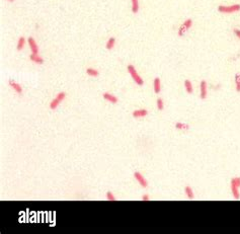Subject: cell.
Wrapping results in <instances>:
<instances>
[{"mask_svg":"<svg viewBox=\"0 0 240 234\" xmlns=\"http://www.w3.org/2000/svg\"><path fill=\"white\" fill-rule=\"evenodd\" d=\"M28 43H29V49H30V51H32V54H36V55H38L39 54V46H38V44H37L36 40L33 39V37H29Z\"/></svg>","mask_w":240,"mask_h":234,"instance_id":"cell-7","label":"cell"},{"mask_svg":"<svg viewBox=\"0 0 240 234\" xmlns=\"http://www.w3.org/2000/svg\"><path fill=\"white\" fill-rule=\"evenodd\" d=\"M218 11L221 13H234L240 11V4H232V5H219L218 6Z\"/></svg>","mask_w":240,"mask_h":234,"instance_id":"cell-2","label":"cell"},{"mask_svg":"<svg viewBox=\"0 0 240 234\" xmlns=\"http://www.w3.org/2000/svg\"><path fill=\"white\" fill-rule=\"evenodd\" d=\"M86 74L88 76H91V77H97L99 75V71L97 69L92 68V67H89V68L86 69Z\"/></svg>","mask_w":240,"mask_h":234,"instance_id":"cell-17","label":"cell"},{"mask_svg":"<svg viewBox=\"0 0 240 234\" xmlns=\"http://www.w3.org/2000/svg\"><path fill=\"white\" fill-rule=\"evenodd\" d=\"M134 177H135V179L138 181V184H139L142 188H147L148 186V181H147V179L144 177L143 176V174H141V172H139V171H135L134 172Z\"/></svg>","mask_w":240,"mask_h":234,"instance_id":"cell-5","label":"cell"},{"mask_svg":"<svg viewBox=\"0 0 240 234\" xmlns=\"http://www.w3.org/2000/svg\"><path fill=\"white\" fill-rule=\"evenodd\" d=\"M231 192H232V196L234 197L235 200H239L240 199V195H239V188L236 185L234 182L231 181Z\"/></svg>","mask_w":240,"mask_h":234,"instance_id":"cell-13","label":"cell"},{"mask_svg":"<svg viewBox=\"0 0 240 234\" xmlns=\"http://www.w3.org/2000/svg\"><path fill=\"white\" fill-rule=\"evenodd\" d=\"M127 70H128V72L130 73L132 79L135 81V83H136L137 85H139V86L143 85V84H144L143 78H142V77L139 75V73L137 72V70H136V68H135L134 65H132V64H129V65L127 66Z\"/></svg>","mask_w":240,"mask_h":234,"instance_id":"cell-1","label":"cell"},{"mask_svg":"<svg viewBox=\"0 0 240 234\" xmlns=\"http://www.w3.org/2000/svg\"><path fill=\"white\" fill-rule=\"evenodd\" d=\"M149 114L148 113V111L146 110V108H139V110H135L133 113H132V116H133L134 118H144L146 117L147 115Z\"/></svg>","mask_w":240,"mask_h":234,"instance_id":"cell-10","label":"cell"},{"mask_svg":"<svg viewBox=\"0 0 240 234\" xmlns=\"http://www.w3.org/2000/svg\"><path fill=\"white\" fill-rule=\"evenodd\" d=\"M8 85H9L10 87H11L12 89L14 90L16 93H17V94H19V96H21V94H22V87H21V85H20L19 83L15 82V81L9 80V82H8Z\"/></svg>","mask_w":240,"mask_h":234,"instance_id":"cell-9","label":"cell"},{"mask_svg":"<svg viewBox=\"0 0 240 234\" xmlns=\"http://www.w3.org/2000/svg\"><path fill=\"white\" fill-rule=\"evenodd\" d=\"M116 43H117V40L116 38H114V37H110V38L106 41V50H113L114 47L116 46Z\"/></svg>","mask_w":240,"mask_h":234,"instance_id":"cell-14","label":"cell"},{"mask_svg":"<svg viewBox=\"0 0 240 234\" xmlns=\"http://www.w3.org/2000/svg\"><path fill=\"white\" fill-rule=\"evenodd\" d=\"M106 200L107 201H116L117 200V198L114 197V195L111 193L110 191H109V192H106Z\"/></svg>","mask_w":240,"mask_h":234,"instance_id":"cell-23","label":"cell"},{"mask_svg":"<svg viewBox=\"0 0 240 234\" xmlns=\"http://www.w3.org/2000/svg\"><path fill=\"white\" fill-rule=\"evenodd\" d=\"M28 40H25V37H19L18 41H17V44H16V50L17 51H21L25 46V42Z\"/></svg>","mask_w":240,"mask_h":234,"instance_id":"cell-15","label":"cell"},{"mask_svg":"<svg viewBox=\"0 0 240 234\" xmlns=\"http://www.w3.org/2000/svg\"><path fill=\"white\" fill-rule=\"evenodd\" d=\"M184 88H185V91H187L188 94H192V92H194V86H192L191 80H188V79L184 80Z\"/></svg>","mask_w":240,"mask_h":234,"instance_id":"cell-16","label":"cell"},{"mask_svg":"<svg viewBox=\"0 0 240 234\" xmlns=\"http://www.w3.org/2000/svg\"><path fill=\"white\" fill-rule=\"evenodd\" d=\"M65 97H66V93L64 92V91H60V92L54 97V99H52V101L50 103L51 110H53V111L56 110V108L60 106V103L65 99Z\"/></svg>","mask_w":240,"mask_h":234,"instance_id":"cell-3","label":"cell"},{"mask_svg":"<svg viewBox=\"0 0 240 234\" xmlns=\"http://www.w3.org/2000/svg\"><path fill=\"white\" fill-rule=\"evenodd\" d=\"M141 200H142V201H149V200H150V197H149V195L145 194V195H143V196L141 197Z\"/></svg>","mask_w":240,"mask_h":234,"instance_id":"cell-25","label":"cell"},{"mask_svg":"<svg viewBox=\"0 0 240 234\" xmlns=\"http://www.w3.org/2000/svg\"><path fill=\"white\" fill-rule=\"evenodd\" d=\"M175 128L177 130H188L190 129V125L182 123V122H177V123H175Z\"/></svg>","mask_w":240,"mask_h":234,"instance_id":"cell-20","label":"cell"},{"mask_svg":"<svg viewBox=\"0 0 240 234\" xmlns=\"http://www.w3.org/2000/svg\"><path fill=\"white\" fill-rule=\"evenodd\" d=\"M103 99H106V101H109V103H113V104H116V103H118V101H119V98H118L116 96H114V94L110 92H107V91L103 93Z\"/></svg>","mask_w":240,"mask_h":234,"instance_id":"cell-8","label":"cell"},{"mask_svg":"<svg viewBox=\"0 0 240 234\" xmlns=\"http://www.w3.org/2000/svg\"><path fill=\"white\" fill-rule=\"evenodd\" d=\"M153 88H154V92L158 94L161 91V81L159 77H155L153 81Z\"/></svg>","mask_w":240,"mask_h":234,"instance_id":"cell-12","label":"cell"},{"mask_svg":"<svg viewBox=\"0 0 240 234\" xmlns=\"http://www.w3.org/2000/svg\"><path fill=\"white\" fill-rule=\"evenodd\" d=\"M156 106H157L158 111H163V108H164V101H163V99H162V98H160V97L157 98V100H156Z\"/></svg>","mask_w":240,"mask_h":234,"instance_id":"cell-22","label":"cell"},{"mask_svg":"<svg viewBox=\"0 0 240 234\" xmlns=\"http://www.w3.org/2000/svg\"><path fill=\"white\" fill-rule=\"evenodd\" d=\"M7 1H9V2H13L14 0H7Z\"/></svg>","mask_w":240,"mask_h":234,"instance_id":"cell-27","label":"cell"},{"mask_svg":"<svg viewBox=\"0 0 240 234\" xmlns=\"http://www.w3.org/2000/svg\"><path fill=\"white\" fill-rule=\"evenodd\" d=\"M234 80H235V88H236V91H237V92H240V74H239V73H236V74H235Z\"/></svg>","mask_w":240,"mask_h":234,"instance_id":"cell-21","label":"cell"},{"mask_svg":"<svg viewBox=\"0 0 240 234\" xmlns=\"http://www.w3.org/2000/svg\"><path fill=\"white\" fill-rule=\"evenodd\" d=\"M233 33H234V35L237 37L238 39H240V29H235L234 30H233Z\"/></svg>","mask_w":240,"mask_h":234,"instance_id":"cell-26","label":"cell"},{"mask_svg":"<svg viewBox=\"0 0 240 234\" xmlns=\"http://www.w3.org/2000/svg\"><path fill=\"white\" fill-rule=\"evenodd\" d=\"M184 193H185V195H187L188 199H190V200L194 199L195 195H194V191H192V186H190V185L185 186V188H184Z\"/></svg>","mask_w":240,"mask_h":234,"instance_id":"cell-18","label":"cell"},{"mask_svg":"<svg viewBox=\"0 0 240 234\" xmlns=\"http://www.w3.org/2000/svg\"><path fill=\"white\" fill-rule=\"evenodd\" d=\"M232 182H234V184L238 186V188H240V177H234L231 179Z\"/></svg>","mask_w":240,"mask_h":234,"instance_id":"cell-24","label":"cell"},{"mask_svg":"<svg viewBox=\"0 0 240 234\" xmlns=\"http://www.w3.org/2000/svg\"><path fill=\"white\" fill-rule=\"evenodd\" d=\"M208 96V83L206 80H202L200 83V98L205 99Z\"/></svg>","mask_w":240,"mask_h":234,"instance_id":"cell-6","label":"cell"},{"mask_svg":"<svg viewBox=\"0 0 240 234\" xmlns=\"http://www.w3.org/2000/svg\"><path fill=\"white\" fill-rule=\"evenodd\" d=\"M192 18H187V19H185L184 21L182 22V25L180 26L178 30H177L178 37H182V36H184V33H187L188 30L192 28Z\"/></svg>","mask_w":240,"mask_h":234,"instance_id":"cell-4","label":"cell"},{"mask_svg":"<svg viewBox=\"0 0 240 234\" xmlns=\"http://www.w3.org/2000/svg\"><path fill=\"white\" fill-rule=\"evenodd\" d=\"M29 60L32 61V62L35 63V64H38V65H42V64H44V62H45L44 58H43V57H41L39 54H38V55H36V54H30V55H29Z\"/></svg>","mask_w":240,"mask_h":234,"instance_id":"cell-11","label":"cell"},{"mask_svg":"<svg viewBox=\"0 0 240 234\" xmlns=\"http://www.w3.org/2000/svg\"><path fill=\"white\" fill-rule=\"evenodd\" d=\"M131 3H132V12L136 14L139 11V0H131Z\"/></svg>","mask_w":240,"mask_h":234,"instance_id":"cell-19","label":"cell"}]
</instances>
